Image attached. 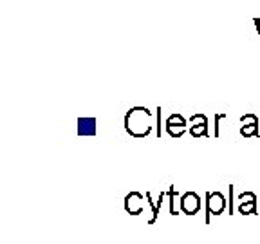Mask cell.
<instances>
[{
    "instance_id": "obj_1",
    "label": "cell",
    "mask_w": 260,
    "mask_h": 244,
    "mask_svg": "<svg viewBox=\"0 0 260 244\" xmlns=\"http://www.w3.org/2000/svg\"><path fill=\"white\" fill-rule=\"evenodd\" d=\"M123 123H125L126 134H130L132 138H148L154 130V112H150L146 107L141 105L132 107L125 114Z\"/></svg>"
},
{
    "instance_id": "obj_2",
    "label": "cell",
    "mask_w": 260,
    "mask_h": 244,
    "mask_svg": "<svg viewBox=\"0 0 260 244\" xmlns=\"http://www.w3.org/2000/svg\"><path fill=\"white\" fill-rule=\"evenodd\" d=\"M228 210V199L222 192H206L204 199V223H211V216H220Z\"/></svg>"
},
{
    "instance_id": "obj_3",
    "label": "cell",
    "mask_w": 260,
    "mask_h": 244,
    "mask_svg": "<svg viewBox=\"0 0 260 244\" xmlns=\"http://www.w3.org/2000/svg\"><path fill=\"white\" fill-rule=\"evenodd\" d=\"M165 129H167V132H168L170 138L179 139L186 134V130H190V123L186 121V118H184L183 114L174 112V114L168 116L167 123H165Z\"/></svg>"
},
{
    "instance_id": "obj_4",
    "label": "cell",
    "mask_w": 260,
    "mask_h": 244,
    "mask_svg": "<svg viewBox=\"0 0 260 244\" xmlns=\"http://www.w3.org/2000/svg\"><path fill=\"white\" fill-rule=\"evenodd\" d=\"M179 206H181V211L186 214V216H197L203 208V201H201V195L197 192H184L179 197Z\"/></svg>"
},
{
    "instance_id": "obj_5",
    "label": "cell",
    "mask_w": 260,
    "mask_h": 244,
    "mask_svg": "<svg viewBox=\"0 0 260 244\" xmlns=\"http://www.w3.org/2000/svg\"><path fill=\"white\" fill-rule=\"evenodd\" d=\"M240 136L242 138H258L260 136V119L256 114L253 112H246L244 116H240Z\"/></svg>"
},
{
    "instance_id": "obj_6",
    "label": "cell",
    "mask_w": 260,
    "mask_h": 244,
    "mask_svg": "<svg viewBox=\"0 0 260 244\" xmlns=\"http://www.w3.org/2000/svg\"><path fill=\"white\" fill-rule=\"evenodd\" d=\"M188 123H190V130H188V132H190L193 138H210V130H208L210 123H208L206 114H203V112L191 114Z\"/></svg>"
},
{
    "instance_id": "obj_7",
    "label": "cell",
    "mask_w": 260,
    "mask_h": 244,
    "mask_svg": "<svg viewBox=\"0 0 260 244\" xmlns=\"http://www.w3.org/2000/svg\"><path fill=\"white\" fill-rule=\"evenodd\" d=\"M145 195L141 192H128L125 195V201H123V206H125V211L130 214V216H141L143 210H145Z\"/></svg>"
},
{
    "instance_id": "obj_8",
    "label": "cell",
    "mask_w": 260,
    "mask_h": 244,
    "mask_svg": "<svg viewBox=\"0 0 260 244\" xmlns=\"http://www.w3.org/2000/svg\"><path fill=\"white\" fill-rule=\"evenodd\" d=\"M240 204H239V214L242 216H256L258 214V208H256V195L253 192H244L239 195Z\"/></svg>"
},
{
    "instance_id": "obj_9",
    "label": "cell",
    "mask_w": 260,
    "mask_h": 244,
    "mask_svg": "<svg viewBox=\"0 0 260 244\" xmlns=\"http://www.w3.org/2000/svg\"><path fill=\"white\" fill-rule=\"evenodd\" d=\"M78 134L80 136H94L96 134V119L94 118H80L78 119Z\"/></svg>"
},
{
    "instance_id": "obj_10",
    "label": "cell",
    "mask_w": 260,
    "mask_h": 244,
    "mask_svg": "<svg viewBox=\"0 0 260 244\" xmlns=\"http://www.w3.org/2000/svg\"><path fill=\"white\" fill-rule=\"evenodd\" d=\"M145 197H146V203H148V206H150V210H152V216H150V219H148V224H155V221H157V217H159V210H161V208H159L157 203L152 199L150 192H146Z\"/></svg>"
},
{
    "instance_id": "obj_11",
    "label": "cell",
    "mask_w": 260,
    "mask_h": 244,
    "mask_svg": "<svg viewBox=\"0 0 260 244\" xmlns=\"http://www.w3.org/2000/svg\"><path fill=\"white\" fill-rule=\"evenodd\" d=\"M233 190H235V185H230L228 187V214L233 216V210H235V195H233Z\"/></svg>"
},
{
    "instance_id": "obj_12",
    "label": "cell",
    "mask_w": 260,
    "mask_h": 244,
    "mask_svg": "<svg viewBox=\"0 0 260 244\" xmlns=\"http://www.w3.org/2000/svg\"><path fill=\"white\" fill-rule=\"evenodd\" d=\"M168 197H170V214L172 216H179L174 206V201H175V197H181V195H179V192L174 188V185H170V188H168Z\"/></svg>"
},
{
    "instance_id": "obj_13",
    "label": "cell",
    "mask_w": 260,
    "mask_h": 244,
    "mask_svg": "<svg viewBox=\"0 0 260 244\" xmlns=\"http://www.w3.org/2000/svg\"><path fill=\"white\" fill-rule=\"evenodd\" d=\"M228 114L226 112H217L215 114V127H213V136L219 138L220 136V119H226Z\"/></svg>"
},
{
    "instance_id": "obj_14",
    "label": "cell",
    "mask_w": 260,
    "mask_h": 244,
    "mask_svg": "<svg viewBox=\"0 0 260 244\" xmlns=\"http://www.w3.org/2000/svg\"><path fill=\"white\" fill-rule=\"evenodd\" d=\"M161 116H162V109L161 107H157V109H155V136H157V138H161V134H162Z\"/></svg>"
},
{
    "instance_id": "obj_15",
    "label": "cell",
    "mask_w": 260,
    "mask_h": 244,
    "mask_svg": "<svg viewBox=\"0 0 260 244\" xmlns=\"http://www.w3.org/2000/svg\"><path fill=\"white\" fill-rule=\"evenodd\" d=\"M253 24H255L256 33H258V37H260V18H253Z\"/></svg>"
}]
</instances>
